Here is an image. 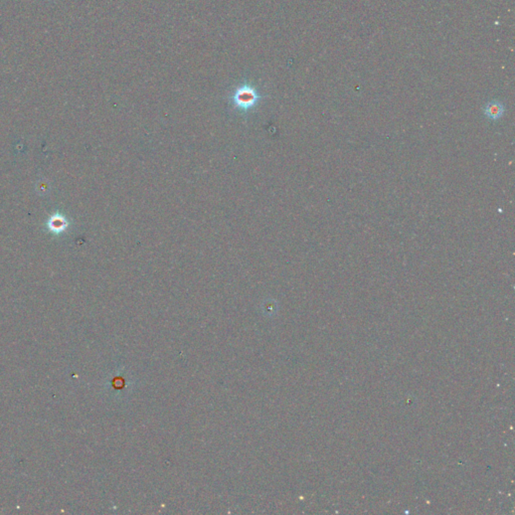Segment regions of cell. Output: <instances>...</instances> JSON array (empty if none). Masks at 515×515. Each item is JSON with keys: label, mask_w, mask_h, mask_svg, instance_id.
I'll return each mask as SVG.
<instances>
[{"label": "cell", "mask_w": 515, "mask_h": 515, "mask_svg": "<svg viewBox=\"0 0 515 515\" xmlns=\"http://www.w3.org/2000/svg\"><path fill=\"white\" fill-rule=\"evenodd\" d=\"M259 93L250 85H243L239 87L235 94H233V102H235L236 106L245 110L253 107L259 101Z\"/></svg>", "instance_id": "6da1fadb"}, {"label": "cell", "mask_w": 515, "mask_h": 515, "mask_svg": "<svg viewBox=\"0 0 515 515\" xmlns=\"http://www.w3.org/2000/svg\"><path fill=\"white\" fill-rule=\"evenodd\" d=\"M69 225H71V223H69L67 217L61 213L53 214L49 218L48 222L45 223V227L55 236L62 235V233L66 231Z\"/></svg>", "instance_id": "7a4b0ae2"}, {"label": "cell", "mask_w": 515, "mask_h": 515, "mask_svg": "<svg viewBox=\"0 0 515 515\" xmlns=\"http://www.w3.org/2000/svg\"><path fill=\"white\" fill-rule=\"evenodd\" d=\"M484 114L490 120H498L504 114V106L497 101L489 102L484 109Z\"/></svg>", "instance_id": "3957f363"}]
</instances>
